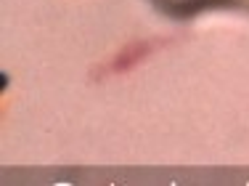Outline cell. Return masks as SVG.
I'll return each mask as SVG.
<instances>
[{
  "label": "cell",
  "mask_w": 249,
  "mask_h": 186,
  "mask_svg": "<svg viewBox=\"0 0 249 186\" xmlns=\"http://www.w3.org/2000/svg\"><path fill=\"white\" fill-rule=\"evenodd\" d=\"M154 51H157V43H151V40H138V43H127V45H124L122 51L109 62L106 72H111V75H122V72H130L133 67H138V64L143 62L146 56H151Z\"/></svg>",
  "instance_id": "7a4b0ae2"
},
{
  "label": "cell",
  "mask_w": 249,
  "mask_h": 186,
  "mask_svg": "<svg viewBox=\"0 0 249 186\" xmlns=\"http://www.w3.org/2000/svg\"><path fill=\"white\" fill-rule=\"evenodd\" d=\"M159 14L170 16L175 21H188L204 11L231 8V11H249V0H151Z\"/></svg>",
  "instance_id": "6da1fadb"
}]
</instances>
